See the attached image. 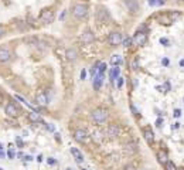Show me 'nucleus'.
I'll list each match as a JSON object with an SVG mask.
<instances>
[{"instance_id":"nucleus-1","label":"nucleus","mask_w":184,"mask_h":170,"mask_svg":"<svg viewBox=\"0 0 184 170\" xmlns=\"http://www.w3.org/2000/svg\"><path fill=\"white\" fill-rule=\"evenodd\" d=\"M91 119L94 120L95 123H103L108 119V111L105 108H96L91 112Z\"/></svg>"},{"instance_id":"nucleus-2","label":"nucleus","mask_w":184,"mask_h":170,"mask_svg":"<svg viewBox=\"0 0 184 170\" xmlns=\"http://www.w3.org/2000/svg\"><path fill=\"white\" fill-rule=\"evenodd\" d=\"M72 14L78 20H84L88 16V6L84 3H77L72 9Z\"/></svg>"},{"instance_id":"nucleus-3","label":"nucleus","mask_w":184,"mask_h":170,"mask_svg":"<svg viewBox=\"0 0 184 170\" xmlns=\"http://www.w3.org/2000/svg\"><path fill=\"white\" fill-rule=\"evenodd\" d=\"M54 19H55V16H54V12L51 9H45L40 14V20L43 24H51L54 21Z\"/></svg>"},{"instance_id":"nucleus-4","label":"nucleus","mask_w":184,"mask_h":170,"mask_svg":"<svg viewBox=\"0 0 184 170\" xmlns=\"http://www.w3.org/2000/svg\"><path fill=\"white\" fill-rule=\"evenodd\" d=\"M108 41H109V44L112 47H118L119 44H122V41H123L122 33H119V31H113V33H110Z\"/></svg>"},{"instance_id":"nucleus-5","label":"nucleus","mask_w":184,"mask_h":170,"mask_svg":"<svg viewBox=\"0 0 184 170\" xmlns=\"http://www.w3.org/2000/svg\"><path fill=\"white\" fill-rule=\"evenodd\" d=\"M96 19H98L99 23H106V21H109L110 20L109 10H108V9H105V7H101L98 12H96Z\"/></svg>"},{"instance_id":"nucleus-6","label":"nucleus","mask_w":184,"mask_h":170,"mask_svg":"<svg viewBox=\"0 0 184 170\" xmlns=\"http://www.w3.org/2000/svg\"><path fill=\"white\" fill-rule=\"evenodd\" d=\"M4 112H6L7 116H10V118H17V116L20 115V109L17 108L14 104H7L6 108H4Z\"/></svg>"},{"instance_id":"nucleus-7","label":"nucleus","mask_w":184,"mask_h":170,"mask_svg":"<svg viewBox=\"0 0 184 170\" xmlns=\"http://www.w3.org/2000/svg\"><path fill=\"white\" fill-rule=\"evenodd\" d=\"M95 40V34L91 31V30H84L81 34V41L84 44H91V43H94Z\"/></svg>"},{"instance_id":"nucleus-8","label":"nucleus","mask_w":184,"mask_h":170,"mask_svg":"<svg viewBox=\"0 0 184 170\" xmlns=\"http://www.w3.org/2000/svg\"><path fill=\"white\" fill-rule=\"evenodd\" d=\"M36 102L38 105H41V106H47L50 102L48 99V95L45 94L44 91H40V92H37V95H36Z\"/></svg>"},{"instance_id":"nucleus-9","label":"nucleus","mask_w":184,"mask_h":170,"mask_svg":"<svg viewBox=\"0 0 184 170\" xmlns=\"http://www.w3.org/2000/svg\"><path fill=\"white\" fill-rule=\"evenodd\" d=\"M132 41L135 43V46H144V44H146V41H147L146 33H143V31H139V33H136Z\"/></svg>"},{"instance_id":"nucleus-10","label":"nucleus","mask_w":184,"mask_h":170,"mask_svg":"<svg viewBox=\"0 0 184 170\" xmlns=\"http://www.w3.org/2000/svg\"><path fill=\"white\" fill-rule=\"evenodd\" d=\"M74 139H75L78 143H84V142H86V139H88V133H86L84 129H77V130L74 132Z\"/></svg>"},{"instance_id":"nucleus-11","label":"nucleus","mask_w":184,"mask_h":170,"mask_svg":"<svg viewBox=\"0 0 184 170\" xmlns=\"http://www.w3.org/2000/svg\"><path fill=\"white\" fill-rule=\"evenodd\" d=\"M10 58H12V53H10V50L9 48H6V47H2L0 48V62H9L10 61Z\"/></svg>"},{"instance_id":"nucleus-12","label":"nucleus","mask_w":184,"mask_h":170,"mask_svg":"<svg viewBox=\"0 0 184 170\" xmlns=\"http://www.w3.org/2000/svg\"><path fill=\"white\" fill-rule=\"evenodd\" d=\"M119 132H120V129H119V126L116 123L109 125V126H108V129H106V133H108V136H109L110 139H113V137L118 136Z\"/></svg>"},{"instance_id":"nucleus-13","label":"nucleus","mask_w":184,"mask_h":170,"mask_svg":"<svg viewBox=\"0 0 184 170\" xmlns=\"http://www.w3.org/2000/svg\"><path fill=\"white\" fill-rule=\"evenodd\" d=\"M143 136H144V139H146V142L149 143V145L154 142V133H153L151 128H149V126L143 128Z\"/></svg>"},{"instance_id":"nucleus-14","label":"nucleus","mask_w":184,"mask_h":170,"mask_svg":"<svg viewBox=\"0 0 184 170\" xmlns=\"http://www.w3.org/2000/svg\"><path fill=\"white\" fill-rule=\"evenodd\" d=\"M71 154L74 156V159H75V162H77V163L84 162V154H82L77 147H71Z\"/></svg>"},{"instance_id":"nucleus-15","label":"nucleus","mask_w":184,"mask_h":170,"mask_svg":"<svg viewBox=\"0 0 184 170\" xmlns=\"http://www.w3.org/2000/svg\"><path fill=\"white\" fill-rule=\"evenodd\" d=\"M27 118H29V120H30V122H33V123H38V122H43V118H41L40 113L36 112V111L30 112L29 115H27Z\"/></svg>"},{"instance_id":"nucleus-16","label":"nucleus","mask_w":184,"mask_h":170,"mask_svg":"<svg viewBox=\"0 0 184 170\" xmlns=\"http://www.w3.org/2000/svg\"><path fill=\"white\" fill-rule=\"evenodd\" d=\"M125 4H126L127 10L130 13L137 12V2H136V0H125Z\"/></svg>"},{"instance_id":"nucleus-17","label":"nucleus","mask_w":184,"mask_h":170,"mask_svg":"<svg viewBox=\"0 0 184 170\" xmlns=\"http://www.w3.org/2000/svg\"><path fill=\"white\" fill-rule=\"evenodd\" d=\"M65 57H67L68 61H77V58H78L77 50H74V48H68V50L65 51Z\"/></svg>"},{"instance_id":"nucleus-18","label":"nucleus","mask_w":184,"mask_h":170,"mask_svg":"<svg viewBox=\"0 0 184 170\" xmlns=\"http://www.w3.org/2000/svg\"><path fill=\"white\" fill-rule=\"evenodd\" d=\"M119 74H120V68H119V67H115V68H112V70H110V81L113 82L115 79H118Z\"/></svg>"},{"instance_id":"nucleus-19","label":"nucleus","mask_w":184,"mask_h":170,"mask_svg":"<svg viewBox=\"0 0 184 170\" xmlns=\"http://www.w3.org/2000/svg\"><path fill=\"white\" fill-rule=\"evenodd\" d=\"M157 160H159L161 165H166V162L168 160L167 153H166V152H159V153H157Z\"/></svg>"},{"instance_id":"nucleus-20","label":"nucleus","mask_w":184,"mask_h":170,"mask_svg":"<svg viewBox=\"0 0 184 170\" xmlns=\"http://www.w3.org/2000/svg\"><path fill=\"white\" fill-rule=\"evenodd\" d=\"M102 79H103V77H99V75H95L94 77V88L95 89H99V88H101Z\"/></svg>"},{"instance_id":"nucleus-21","label":"nucleus","mask_w":184,"mask_h":170,"mask_svg":"<svg viewBox=\"0 0 184 170\" xmlns=\"http://www.w3.org/2000/svg\"><path fill=\"white\" fill-rule=\"evenodd\" d=\"M110 62L113 64L115 67H118L120 62H122V58H120V55H118V54H115V55H112V58H110Z\"/></svg>"},{"instance_id":"nucleus-22","label":"nucleus","mask_w":184,"mask_h":170,"mask_svg":"<svg viewBox=\"0 0 184 170\" xmlns=\"http://www.w3.org/2000/svg\"><path fill=\"white\" fill-rule=\"evenodd\" d=\"M126 152H129V153H135V152H137V146H136V143H129V145H126Z\"/></svg>"},{"instance_id":"nucleus-23","label":"nucleus","mask_w":184,"mask_h":170,"mask_svg":"<svg viewBox=\"0 0 184 170\" xmlns=\"http://www.w3.org/2000/svg\"><path fill=\"white\" fill-rule=\"evenodd\" d=\"M164 169H166V170H177V167H176V165H174L173 162L167 160V162H166V165H164Z\"/></svg>"},{"instance_id":"nucleus-24","label":"nucleus","mask_w":184,"mask_h":170,"mask_svg":"<svg viewBox=\"0 0 184 170\" xmlns=\"http://www.w3.org/2000/svg\"><path fill=\"white\" fill-rule=\"evenodd\" d=\"M26 43H27V44H31V46H38V40H37L36 37L26 38Z\"/></svg>"},{"instance_id":"nucleus-25","label":"nucleus","mask_w":184,"mask_h":170,"mask_svg":"<svg viewBox=\"0 0 184 170\" xmlns=\"http://www.w3.org/2000/svg\"><path fill=\"white\" fill-rule=\"evenodd\" d=\"M92 137H94V141H96V142L102 141V136H101V133H99V132H94V133H92Z\"/></svg>"},{"instance_id":"nucleus-26","label":"nucleus","mask_w":184,"mask_h":170,"mask_svg":"<svg viewBox=\"0 0 184 170\" xmlns=\"http://www.w3.org/2000/svg\"><path fill=\"white\" fill-rule=\"evenodd\" d=\"M160 44H163L164 47H168L170 46V41H168L167 38H160Z\"/></svg>"},{"instance_id":"nucleus-27","label":"nucleus","mask_w":184,"mask_h":170,"mask_svg":"<svg viewBox=\"0 0 184 170\" xmlns=\"http://www.w3.org/2000/svg\"><path fill=\"white\" fill-rule=\"evenodd\" d=\"M132 68H133V70H137V57H135L133 58V61H132Z\"/></svg>"},{"instance_id":"nucleus-28","label":"nucleus","mask_w":184,"mask_h":170,"mask_svg":"<svg viewBox=\"0 0 184 170\" xmlns=\"http://www.w3.org/2000/svg\"><path fill=\"white\" fill-rule=\"evenodd\" d=\"M123 47H129V46H130V43H132V40H130V38H126V40H123Z\"/></svg>"},{"instance_id":"nucleus-29","label":"nucleus","mask_w":184,"mask_h":170,"mask_svg":"<svg viewBox=\"0 0 184 170\" xmlns=\"http://www.w3.org/2000/svg\"><path fill=\"white\" fill-rule=\"evenodd\" d=\"M149 4H150V6H156V4H160V0H149Z\"/></svg>"},{"instance_id":"nucleus-30","label":"nucleus","mask_w":184,"mask_h":170,"mask_svg":"<svg viewBox=\"0 0 184 170\" xmlns=\"http://www.w3.org/2000/svg\"><path fill=\"white\" fill-rule=\"evenodd\" d=\"M130 108H132V111H133V113H135V115H139V111H137V109H136V106L133 104L130 105Z\"/></svg>"},{"instance_id":"nucleus-31","label":"nucleus","mask_w":184,"mask_h":170,"mask_svg":"<svg viewBox=\"0 0 184 170\" xmlns=\"http://www.w3.org/2000/svg\"><path fill=\"white\" fill-rule=\"evenodd\" d=\"M7 156H9V158H10V159H13V158H14V150H13V149H10V150H9Z\"/></svg>"},{"instance_id":"nucleus-32","label":"nucleus","mask_w":184,"mask_h":170,"mask_svg":"<svg viewBox=\"0 0 184 170\" xmlns=\"http://www.w3.org/2000/svg\"><path fill=\"white\" fill-rule=\"evenodd\" d=\"M161 123H163V119H161V118H159V119L156 120V126H159V128H160V126H161Z\"/></svg>"},{"instance_id":"nucleus-33","label":"nucleus","mask_w":184,"mask_h":170,"mask_svg":"<svg viewBox=\"0 0 184 170\" xmlns=\"http://www.w3.org/2000/svg\"><path fill=\"white\" fill-rule=\"evenodd\" d=\"M173 115L176 116V118H179V116L181 115V111H180V109H176V111H174V113H173Z\"/></svg>"},{"instance_id":"nucleus-34","label":"nucleus","mask_w":184,"mask_h":170,"mask_svg":"<svg viewBox=\"0 0 184 170\" xmlns=\"http://www.w3.org/2000/svg\"><path fill=\"white\" fill-rule=\"evenodd\" d=\"M119 81H118V88H122V85H123V78H118Z\"/></svg>"},{"instance_id":"nucleus-35","label":"nucleus","mask_w":184,"mask_h":170,"mask_svg":"<svg viewBox=\"0 0 184 170\" xmlns=\"http://www.w3.org/2000/svg\"><path fill=\"white\" fill-rule=\"evenodd\" d=\"M85 77H86V71L82 70L81 71V79H85Z\"/></svg>"},{"instance_id":"nucleus-36","label":"nucleus","mask_w":184,"mask_h":170,"mask_svg":"<svg viewBox=\"0 0 184 170\" xmlns=\"http://www.w3.org/2000/svg\"><path fill=\"white\" fill-rule=\"evenodd\" d=\"M16 142H17V145L20 146V147H21V146H23V141H21V139H19V137H17V139H16Z\"/></svg>"},{"instance_id":"nucleus-37","label":"nucleus","mask_w":184,"mask_h":170,"mask_svg":"<svg viewBox=\"0 0 184 170\" xmlns=\"http://www.w3.org/2000/svg\"><path fill=\"white\" fill-rule=\"evenodd\" d=\"M47 162H48V165H54V163H55V160H54L53 158H48V160H47Z\"/></svg>"},{"instance_id":"nucleus-38","label":"nucleus","mask_w":184,"mask_h":170,"mask_svg":"<svg viewBox=\"0 0 184 170\" xmlns=\"http://www.w3.org/2000/svg\"><path fill=\"white\" fill-rule=\"evenodd\" d=\"M4 34V29H3V26H0V37Z\"/></svg>"},{"instance_id":"nucleus-39","label":"nucleus","mask_w":184,"mask_h":170,"mask_svg":"<svg viewBox=\"0 0 184 170\" xmlns=\"http://www.w3.org/2000/svg\"><path fill=\"white\" fill-rule=\"evenodd\" d=\"M47 129H48V130H51V132H53V130H54V126H53V125H47Z\"/></svg>"},{"instance_id":"nucleus-40","label":"nucleus","mask_w":184,"mask_h":170,"mask_svg":"<svg viewBox=\"0 0 184 170\" xmlns=\"http://www.w3.org/2000/svg\"><path fill=\"white\" fill-rule=\"evenodd\" d=\"M164 87H166V89H167V91H170V84H168V82L164 84Z\"/></svg>"},{"instance_id":"nucleus-41","label":"nucleus","mask_w":184,"mask_h":170,"mask_svg":"<svg viewBox=\"0 0 184 170\" xmlns=\"http://www.w3.org/2000/svg\"><path fill=\"white\" fill-rule=\"evenodd\" d=\"M163 64H164V65H168V60H167V58H164V60H163Z\"/></svg>"},{"instance_id":"nucleus-42","label":"nucleus","mask_w":184,"mask_h":170,"mask_svg":"<svg viewBox=\"0 0 184 170\" xmlns=\"http://www.w3.org/2000/svg\"><path fill=\"white\" fill-rule=\"evenodd\" d=\"M0 158H2V159L4 158V152H3V150H0Z\"/></svg>"},{"instance_id":"nucleus-43","label":"nucleus","mask_w":184,"mask_h":170,"mask_svg":"<svg viewBox=\"0 0 184 170\" xmlns=\"http://www.w3.org/2000/svg\"><path fill=\"white\" fill-rule=\"evenodd\" d=\"M179 125H180V123H174V125H173V129H177V128H179Z\"/></svg>"},{"instance_id":"nucleus-44","label":"nucleus","mask_w":184,"mask_h":170,"mask_svg":"<svg viewBox=\"0 0 184 170\" xmlns=\"http://www.w3.org/2000/svg\"><path fill=\"white\" fill-rule=\"evenodd\" d=\"M180 65H181V67H184V60H181V61H180Z\"/></svg>"},{"instance_id":"nucleus-45","label":"nucleus","mask_w":184,"mask_h":170,"mask_svg":"<svg viewBox=\"0 0 184 170\" xmlns=\"http://www.w3.org/2000/svg\"><path fill=\"white\" fill-rule=\"evenodd\" d=\"M0 150H3V145L2 143H0Z\"/></svg>"},{"instance_id":"nucleus-46","label":"nucleus","mask_w":184,"mask_h":170,"mask_svg":"<svg viewBox=\"0 0 184 170\" xmlns=\"http://www.w3.org/2000/svg\"><path fill=\"white\" fill-rule=\"evenodd\" d=\"M177 170H184V169H177Z\"/></svg>"},{"instance_id":"nucleus-47","label":"nucleus","mask_w":184,"mask_h":170,"mask_svg":"<svg viewBox=\"0 0 184 170\" xmlns=\"http://www.w3.org/2000/svg\"><path fill=\"white\" fill-rule=\"evenodd\" d=\"M176 2H181V0H176Z\"/></svg>"}]
</instances>
